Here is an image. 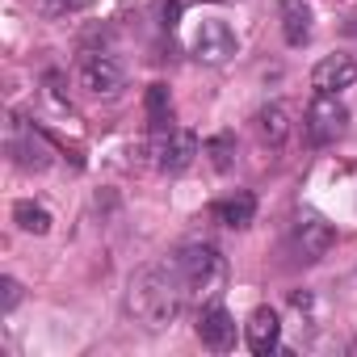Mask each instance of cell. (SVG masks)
I'll list each match as a JSON object with an SVG mask.
<instances>
[{
    "label": "cell",
    "instance_id": "cell-1",
    "mask_svg": "<svg viewBox=\"0 0 357 357\" xmlns=\"http://www.w3.org/2000/svg\"><path fill=\"white\" fill-rule=\"evenodd\" d=\"M185 286H181V278H176V265H172V257L168 261H155V265H143L135 278H130V286H126V307H130V315L139 319V324H147V328H168L176 315L185 311Z\"/></svg>",
    "mask_w": 357,
    "mask_h": 357
},
{
    "label": "cell",
    "instance_id": "cell-2",
    "mask_svg": "<svg viewBox=\"0 0 357 357\" xmlns=\"http://www.w3.org/2000/svg\"><path fill=\"white\" fill-rule=\"evenodd\" d=\"M172 265H176V278L185 286V298L198 307H211L227 286V261L211 244H185L172 257Z\"/></svg>",
    "mask_w": 357,
    "mask_h": 357
},
{
    "label": "cell",
    "instance_id": "cell-3",
    "mask_svg": "<svg viewBox=\"0 0 357 357\" xmlns=\"http://www.w3.org/2000/svg\"><path fill=\"white\" fill-rule=\"evenodd\" d=\"M286 244H290V257H294L298 265H315V261H324L328 248L336 244V231H332V223H324L319 215H298Z\"/></svg>",
    "mask_w": 357,
    "mask_h": 357
},
{
    "label": "cell",
    "instance_id": "cell-4",
    "mask_svg": "<svg viewBox=\"0 0 357 357\" xmlns=\"http://www.w3.org/2000/svg\"><path fill=\"white\" fill-rule=\"evenodd\" d=\"M80 84L93 97H114L126 84V63L114 51H84L80 55Z\"/></svg>",
    "mask_w": 357,
    "mask_h": 357
},
{
    "label": "cell",
    "instance_id": "cell-5",
    "mask_svg": "<svg viewBox=\"0 0 357 357\" xmlns=\"http://www.w3.org/2000/svg\"><path fill=\"white\" fill-rule=\"evenodd\" d=\"M349 126V109L332 97V93H319L311 105H307V118H303V130L311 143H336Z\"/></svg>",
    "mask_w": 357,
    "mask_h": 357
},
{
    "label": "cell",
    "instance_id": "cell-6",
    "mask_svg": "<svg viewBox=\"0 0 357 357\" xmlns=\"http://www.w3.org/2000/svg\"><path fill=\"white\" fill-rule=\"evenodd\" d=\"M194 55H198L202 63H227V59L236 55V34H231V26L219 22V17L198 22V30H194Z\"/></svg>",
    "mask_w": 357,
    "mask_h": 357
},
{
    "label": "cell",
    "instance_id": "cell-7",
    "mask_svg": "<svg viewBox=\"0 0 357 357\" xmlns=\"http://www.w3.org/2000/svg\"><path fill=\"white\" fill-rule=\"evenodd\" d=\"M9 155L22 172H47L51 168V147L47 139L34 130V126H22L13 122V135H9Z\"/></svg>",
    "mask_w": 357,
    "mask_h": 357
},
{
    "label": "cell",
    "instance_id": "cell-8",
    "mask_svg": "<svg viewBox=\"0 0 357 357\" xmlns=\"http://www.w3.org/2000/svg\"><path fill=\"white\" fill-rule=\"evenodd\" d=\"M198 135L194 130H168L160 143H155V168L160 172H185L194 160H198Z\"/></svg>",
    "mask_w": 357,
    "mask_h": 357
},
{
    "label": "cell",
    "instance_id": "cell-9",
    "mask_svg": "<svg viewBox=\"0 0 357 357\" xmlns=\"http://www.w3.org/2000/svg\"><path fill=\"white\" fill-rule=\"evenodd\" d=\"M194 332H198V340H202L206 349H215V353L236 349V319H231L219 303H211V307H202V311H198Z\"/></svg>",
    "mask_w": 357,
    "mask_h": 357
},
{
    "label": "cell",
    "instance_id": "cell-10",
    "mask_svg": "<svg viewBox=\"0 0 357 357\" xmlns=\"http://www.w3.org/2000/svg\"><path fill=\"white\" fill-rule=\"evenodd\" d=\"M357 84V63H353V55H324L319 63H315V72H311V89L315 93H344V89H353Z\"/></svg>",
    "mask_w": 357,
    "mask_h": 357
},
{
    "label": "cell",
    "instance_id": "cell-11",
    "mask_svg": "<svg viewBox=\"0 0 357 357\" xmlns=\"http://www.w3.org/2000/svg\"><path fill=\"white\" fill-rule=\"evenodd\" d=\"M252 126H257V139H261L265 147H282V143L290 139V130H294V109H290L286 101H269V105L257 109Z\"/></svg>",
    "mask_w": 357,
    "mask_h": 357
},
{
    "label": "cell",
    "instance_id": "cell-12",
    "mask_svg": "<svg viewBox=\"0 0 357 357\" xmlns=\"http://www.w3.org/2000/svg\"><path fill=\"white\" fill-rule=\"evenodd\" d=\"M244 336H248V349L257 357L278 353V344H282V319H278V311L273 307H257L248 315V324H244Z\"/></svg>",
    "mask_w": 357,
    "mask_h": 357
},
{
    "label": "cell",
    "instance_id": "cell-13",
    "mask_svg": "<svg viewBox=\"0 0 357 357\" xmlns=\"http://www.w3.org/2000/svg\"><path fill=\"white\" fill-rule=\"evenodd\" d=\"M215 219H219L223 227H231V231H244V227H252V219H257V198H252L248 190H236L231 198H223V202L215 206Z\"/></svg>",
    "mask_w": 357,
    "mask_h": 357
},
{
    "label": "cell",
    "instance_id": "cell-14",
    "mask_svg": "<svg viewBox=\"0 0 357 357\" xmlns=\"http://www.w3.org/2000/svg\"><path fill=\"white\" fill-rule=\"evenodd\" d=\"M311 22H315V9L307 0H282V30L290 47H303L311 38Z\"/></svg>",
    "mask_w": 357,
    "mask_h": 357
},
{
    "label": "cell",
    "instance_id": "cell-15",
    "mask_svg": "<svg viewBox=\"0 0 357 357\" xmlns=\"http://www.w3.org/2000/svg\"><path fill=\"white\" fill-rule=\"evenodd\" d=\"M13 223H17L26 236H47V231H51V211H47L43 202L22 198V202H13Z\"/></svg>",
    "mask_w": 357,
    "mask_h": 357
},
{
    "label": "cell",
    "instance_id": "cell-16",
    "mask_svg": "<svg viewBox=\"0 0 357 357\" xmlns=\"http://www.w3.org/2000/svg\"><path fill=\"white\" fill-rule=\"evenodd\" d=\"M202 155L211 160L215 172H227V168L236 164V135H215V139H206V143H202Z\"/></svg>",
    "mask_w": 357,
    "mask_h": 357
},
{
    "label": "cell",
    "instance_id": "cell-17",
    "mask_svg": "<svg viewBox=\"0 0 357 357\" xmlns=\"http://www.w3.org/2000/svg\"><path fill=\"white\" fill-rule=\"evenodd\" d=\"M168 114H172L168 89H164V84H151V89H147V118H151V130H164V126H168Z\"/></svg>",
    "mask_w": 357,
    "mask_h": 357
},
{
    "label": "cell",
    "instance_id": "cell-18",
    "mask_svg": "<svg viewBox=\"0 0 357 357\" xmlns=\"http://www.w3.org/2000/svg\"><path fill=\"white\" fill-rule=\"evenodd\" d=\"M0 290H5V298H0V311L9 315V311H13V307L22 303V286H17L13 278H5V282H0Z\"/></svg>",
    "mask_w": 357,
    "mask_h": 357
},
{
    "label": "cell",
    "instance_id": "cell-19",
    "mask_svg": "<svg viewBox=\"0 0 357 357\" xmlns=\"http://www.w3.org/2000/svg\"><path fill=\"white\" fill-rule=\"evenodd\" d=\"M181 5H202V0H181Z\"/></svg>",
    "mask_w": 357,
    "mask_h": 357
}]
</instances>
